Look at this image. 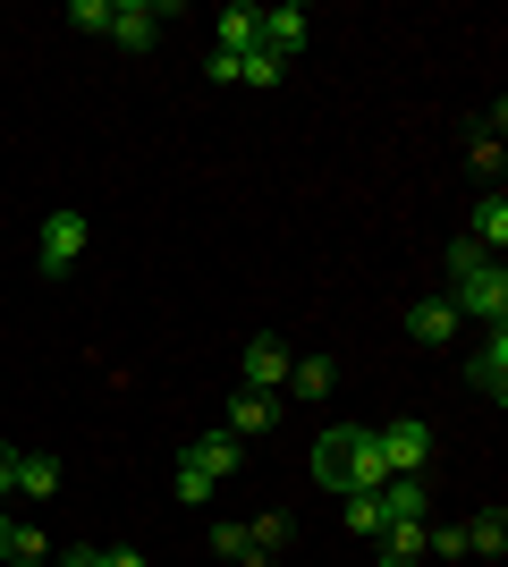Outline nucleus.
<instances>
[{
    "instance_id": "nucleus-1",
    "label": "nucleus",
    "mask_w": 508,
    "mask_h": 567,
    "mask_svg": "<svg viewBox=\"0 0 508 567\" xmlns=\"http://www.w3.org/2000/svg\"><path fill=\"white\" fill-rule=\"evenodd\" d=\"M314 483H331L339 499H348V492H382L390 474H382V450H373V432H356V424L314 432Z\"/></svg>"
},
{
    "instance_id": "nucleus-2",
    "label": "nucleus",
    "mask_w": 508,
    "mask_h": 567,
    "mask_svg": "<svg viewBox=\"0 0 508 567\" xmlns=\"http://www.w3.org/2000/svg\"><path fill=\"white\" fill-rule=\"evenodd\" d=\"M449 306L458 313H475V322H508V271H500V255L491 262H475V271H458V280H449Z\"/></svg>"
},
{
    "instance_id": "nucleus-3",
    "label": "nucleus",
    "mask_w": 508,
    "mask_h": 567,
    "mask_svg": "<svg viewBox=\"0 0 508 567\" xmlns=\"http://www.w3.org/2000/svg\"><path fill=\"white\" fill-rule=\"evenodd\" d=\"M76 255H85V213H51L43 237H34V262H43V280H69Z\"/></svg>"
},
{
    "instance_id": "nucleus-4",
    "label": "nucleus",
    "mask_w": 508,
    "mask_h": 567,
    "mask_svg": "<svg viewBox=\"0 0 508 567\" xmlns=\"http://www.w3.org/2000/svg\"><path fill=\"white\" fill-rule=\"evenodd\" d=\"M373 450H382V474H424V457H433V432L415 424V415H398V424L373 432Z\"/></svg>"
},
{
    "instance_id": "nucleus-5",
    "label": "nucleus",
    "mask_w": 508,
    "mask_h": 567,
    "mask_svg": "<svg viewBox=\"0 0 508 567\" xmlns=\"http://www.w3.org/2000/svg\"><path fill=\"white\" fill-rule=\"evenodd\" d=\"M289 364H297V355L289 348H280V339H246V355H238V390H271V399H280V390H289Z\"/></svg>"
},
{
    "instance_id": "nucleus-6",
    "label": "nucleus",
    "mask_w": 508,
    "mask_h": 567,
    "mask_svg": "<svg viewBox=\"0 0 508 567\" xmlns=\"http://www.w3.org/2000/svg\"><path fill=\"white\" fill-rule=\"evenodd\" d=\"M466 381H475V390H484L491 406L508 399V322H491V331H484V348L466 355Z\"/></svg>"
},
{
    "instance_id": "nucleus-7",
    "label": "nucleus",
    "mask_w": 508,
    "mask_h": 567,
    "mask_svg": "<svg viewBox=\"0 0 508 567\" xmlns=\"http://www.w3.org/2000/svg\"><path fill=\"white\" fill-rule=\"evenodd\" d=\"M305 34H314V18H305L297 0H280V9H263V25H255V43H263L271 60H297V51H305Z\"/></svg>"
},
{
    "instance_id": "nucleus-8",
    "label": "nucleus",
    "mask_w": 508,
    "mask_h": 567,
    "mask_svg": "<svg viewBox=\"0 0 508 567\" xmlns=\"http://www.w3.org/2000/svg\"><path fill=\"white\" fill-rule=\"evenodd\" d=\"M238 441H229V432H204V441H187V450H178V466L187 474H204V483H229V474H238Z\"/></svg>"
},
{
    "instance_id": "nucleus-9",
    "label": "nucleus",
    "mask_w": 508,
    "mask_h": 567,
    "mask_svg": "<svg viewBox=\"0 0 508 567\" xmlns=\"http://www.w3.org/2000/svg\"><path fill=\"white\" fill-rule=\"evenodd\" d=\"M111 43L153 51L162 43V9H153V0H111Z\"/></svg>"
},
{
    "instance_id": "nucleus-10",
    "label": "nucleus",
    "mask_w": 508,
    "mask_h": 567,
    "mask_svg": "<svg viewBox=\"0 0 508 567\" xmlns=\"http://www.w3.org/2000/svg\"><path fill=\"white\" fill-rule=\"evenodd\" d=\"M407 339H415V348H449V339H458V306H449V297L407 306Z\"/></svg>"
},
{
    "instance_id": "nucleus-11",
    "label": "nucleus",
    "mask_w": 508,
    "mask_h": 567,
    "mask_svg": "<svg viewBox=\"0 0 508 567\" xmlns=\"http://www.w3.org/2000/svg\"><path fill=\"white\" fill-rule=\"evenodd\" d=\"M373 499H382V525H424V474H390Z\"/></svg>"
},
{
    "instance_id": "nucleus-12",
    "label": "nucleus",
    "mask_w": 508,
    "mask_h": 567,
    "mask_svg": "<svg viewBox=\"0 0 508 567\" xmlns=\"http://www.w3.org/2000/svg\"><path fill=\"white\" fill-rule=\"evenodd\" d=\"M280 406L289 399H271V390H238V399H229V441H238V432H271Z\"/></svg>"
},
{
    "instance_id": "nucleus-13",
    "label": "nucleus",
    "mask_w": 508,
    "mask_h": 567,
    "mask_svg": "<svg viewBox=\"0 0 508 567\" xmlns=\"http://www.w3.org/2000/svg\"><path fill=\"white\" fill-rule=\"evenodd\" d=\"M331 381H339L331 355H297V364H289V390H280V399H305V406H314V399H331Z\"/></svg>"
},
{
    "instance_id": "nucleus-14",
    "label": "nucleus",
    "mask_w": 508,
    "mask_h": 567,
    "mask_svg": "<svg viewBox=\"0 0 508 567\" xmlns=\"http://www.w3.org/2000/svg\"><path fill=\"white\" fill-rule=\"evenodd\" d=\"M466 237H475L484 255H500V246H508V195H500V187H491L484 204H475V220H466Z\"/></svg>"
},
{
    "instance_id": "nucleus-15",
    "label": "nucleus",
    "mask_w": 508,
    "mask_h": 567,
    "mask_svg": "<svg viewBox=\"0 0 508 567\" xmlns=\"http://www.w3.org/2000/svg\"><path fill=\"white\" fill-rule=\"evenodd\" d=\"M466 550H484V559H491V567H500V550H508V508H500V499H491L484 517L466 525Z\"/></svg>"
},
{
    "instance_id": "nucleus-16",
    "label": "nucleus",
    "mask_w": 508,
    "mask_h": 567,
    "mask_svg": "<svg viewBox=\"0 0 508 567\" xmlns=\"http://www.w3.org/2000/svg\"><path fill=\"white\" fill-rule=\"evenodd\" d=\"M18 492H25V499H51V492H60V457L25 450V457H18Z\"/></svg>"
},
{
    "instance_id": "nucleus-17",
    "label": "nucleus",
    "mask_w": 508,
    "mask_h": 567,
    "mask_svg": "<svg viewBox=\"0 0 508 567\" xmlns=\"http://www.w3.org/2000/svg\"><path fill=\"white\" fill-rule=\"evenodd\" d=\"M255 25H263V9H246V0H238V9H220V43L212 51H255Z\"/></svg>"
},
{
    "instance_id": "nucleus-18",
    "label": "nucleus",
    "mask_w": 508,
    "mask_h": 567,
    "mask_svg": "<svg viewBox=\"0 0 508 567\" xmlns=\"http://www.w3.org/2000/svg\"><path fill=\"white\" fill-rule=\"evenodd\" d=\"M373 543H382V559H390V567H415V559H424V525H382Z\"/></svg>"
},
{
    "instance_id": "nucleus-19",
    "label": "nucleus",
    "mask_w": 508,
    "mask_h": 567,
    "mask_svg": "<svg viewBox=\"0 0 508 567\" xmlns=\"http://www.w3.org/2000/svg\"><path fill=\"white\" fill-rule=\"evenodd\" d=\"M212 550H220L229 567H271L263 550H255V534H246V525H212Z\"/></svg>"
},
{
    "instance_id": "nucleus-20",
    "label": "nucleus",
    "mask_w": 508,
    "mask_h": 567,
    "mask_svg": "<svg viewBox=\"0 0 508 567\" xmlns=\"http://www.w3.org/2000/svg\"><path fill=\"white\" fill-rule=\"evenodd\" d=\"M0 559H18V567H43V559H51L43 525H9V543H0Z\"/></svg>"
},
{
    "instance_id": "nucleus-21",
    "label": "nucleus",
    "mask_w": 508,
    "mask_h": 567,
    "mask_svg": "<svg viewBox=\"0 0 508 567\" xmlns=\"http://www.w3.org/2000/svg\"><path fill=\"white\" fill-rule=\"evenodd\" d=\"M280 76H289V60H271L263 43H255V51H238V85H280Z\"/></svg>"
},
{
    "instance_id": "nucleus-22",
    "label": "nucleus",
    "mask_w": 508,
    "mask_h": 567,
    "mask_svg": "<svg viewBox=\"0 0 508 567\" xmlns=\"http://www.w3.org/2000/svg\"><path fill=\"white\" fill-rule=\"evenodd\" d=\"M348 534H364V543L382 534V499L373 492H348Z\"/></svg>"
},
{
    "instance_id": "nucleus-23",
    "label": "nucleus",
    "mask_w": 508,
    "mask_h": 567,
    "mask_svg": "<svg viewBox=\"0 0 508 567\" xmlns=\"http://www.w3.org/2000/svg\"><path fill=\"white\" fill-rule=\"evenodd\" d=\"M246 534H255V550H263V559H280V543H289L297 525L280 517V508H271V517H255V525H246Z\"/></svg>"
},
{
    "instance_id": "nucleus-24",
    "label": "nucleus",
    "mask_w": 508,
    "mask_h": 567,
    "mask_svg": "<svg viewBox=\"0 0 508 567\" xmlns=\"http://www.w3.org/2000/svg\"><path fill=\"white\" fill-rule=\"evenodd\" d=\"M475 169H484L491 187H500V169H508V153H500V127H475Z\"/></svg>"
},
{
    "instance_id": "nucleus-25",
    "label": "nucleus",
    "mask_w": 508,
    "mask_h": 567,
    "mask_svg": "<svg viewBox=\"0 0 508 567\" xmlns=\"http://www.w3.org/2000/svg\"><path fill=\"white\" fill-rule=\"evenodd\" d=\"M69 25H85V34H111V0H69Z\"/></svg>"
},
{
    "instance_id": "nucleus-26",
    "label": "nucleus",
    "mask_w": 508,
    "mask_h": 567,
    "mask_svg": "<svg viewBox=\"0 0 508 567\" xmlns=\"http://www.w3.org/2000/svg\"><path fill=\"white\" fill-rule=\"evenodd\" d=\"M475 262H491V255L475 246V237H458V246H449V280H458V271H475Z\"/></svg>"
},
{
    "instance_id": "nucleus-27",
    "label": "nucleus",
    "mask_w": 508,
    "mask_h": 567,
    "mask_svg": "<svg viewBox=\"0 0 508 567\" xmlns=\"http://www.w3.org/2000/svg\"><path fill=\"white\" fill-rule=\"evenodd\" d=\"M424 543H433L440 559H466V525H440V534H424Z\"/></svg>"
},
{
    "instance_id": "nucleus-28",
    "label": "nucleus",
    "mask_w": 508,
    "mask_h": 567,
    "mask_svg": "<svg viewBox=\"0 0 508 567\" xmlns=\"http://www.w3.org/2000/svg\"><path fill=\"white\" fill-rule=\"evenodd\" d=\"M18 492V450H9V441H0V499Z\"/></svg>"
},
{
    "instance_id": "nucleus-29",
    "label": "nucleus",
    "mask_w": 508,
    "mask_h": 567,
    "mask_svg": "<svg viewBox=\"0 0 508 567\" xmlns=\"http://www.w3.org/2000/svg\"><path fill=\"white\" fill-rule=\"evenodd\" d=\"M102 567H145V550H102Z\"/></svg>"
},
{
    "instance_id": "nucleus-30",
    "label": "nucleus",
    "mask_w": 508,
    "mask_h": 567,
    "mask_svg": "<svg viewBox=\"0 0 508 567\" xmlns=\"http://www.w3.org/2000/svg\"><path fill=\"white\" fill-rule=\"evenodd\" d=\"M60 567H102V550H69V559H60Z\"/></svg>"
},
{
    "instance_id": "nucleus-31",
    "label": "nucleus",
    "mask_w": 508,
    "mask_h": 567,
    "mask_svg": "<svg viewBox=\"0 0 508 567\" xmlns=\"http://www.w3.org/2000/svg\"><path fill=\"white\" fill-rule=\"evenodd\" d=\"M0 543H9V517H0Z\"/></svg>"
}]
</instances>
